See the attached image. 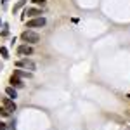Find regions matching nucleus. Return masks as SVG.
<instances>
[{
  "mask_svg": "<svg viewBox=\"0 0 130 130\" xmlns=\"http://www.w3.org/2000/svg\"><path fill=\"white\" fill-rule=\"evenodd\" d=\"M14 75H16V76H19V78H31V71H21V70H16V71H14Z\"/></svg>",
  "mask_w": 130,
  "mask_h": 130,
  "instance_id": "obj_8",
  "label": "nucleus"
},
{
  "mask_svg": "<svg viewBox=\"0 0 130 130\" xmlns=\"http://www.w3.org/2000/svg\"><path fill=\"white\" fill-rule=\"evenodd\" d=\"M26 2H28V0H19V2H18V4L14 5V12H18L21 7H24V5H26Z\"/></svg>",
  "mask_w": 130,
  "mask_h": 130,
  "instance_id": "obj_10",
  "label": "nucleus"
},
{
  "mask_svg": "<svg viewBox=\"0 0 130 130\" xmlns=\"http://www.w3.org/2000/svg\"><path fill=\"white\" fill-rule=\"evenodd\" d=\"M0 23H2V21H0Z\"/></svg>",
  "mask_w": 130,
  "mask_h": 130,
  "instance_id": "obj_15",
  "label": "nucleus"
},
{
  "mask_svg": "<svg viewBox=\"0 0 130 130\" xmlns=\"http://www.w3.org/2000/svg\"><path fill=\"white\" fill-rule=\"evenodd\" d=\"M2 102H4V108L9 111V113L16 111V104H14V101L10 99V97H4V99H2Z\"/></svg>",
  "mask_w": 130,
  "mask_h": 130,
  "instance_id": "obj_5",
  "label": "nucleus"
},
{
  "mask_svg": "<svg viewBox=\"0 0 130 130\" xmlns=\"http://www.w3.org/2000/svg\"><path fill=\"white\" fill-rule=\"evenodd\" d=\"M18 54H19V56H30V54H33V49H31L28 43H26V45H19V47H18Z\"/></svg>",
  "mask_w": 130,
  "mask_h": 130,
  "instance_id": "obj_6",
  "label": "nucleus"
},
{
  "mask_svg": "<svg viewBox=\"0 0 130 130\" xmlns=\"http://www.w3.org/2000/svg\"><path fill=\"white\" fill-rule=\"evenodd\" d=\"M7 2H9V0H2V5L5 7V5H7Z\"/></svg>",
  "mask_w": 130,
  "mask_h": 130,
  "instance_id": "obj_14",
  "label": "nucleus"
},
{
  "mask_svg": "<svg viewBox=\"0 0 130 130\" xmlns=\"http://www.w3.org/2000/svg\"><path fill=\"white\" fill-rule=\"evenodd\" d=\"M33 4H37V5H43L45 4V0H31Z\"/></svg>",
  "mask_w": 130,
  "mask_h": 130,
  "instance_id": "obj_13",
  "label": "nucleus"
},
{
  "mask_svg": "<svg viewBox=\"0 0 130 130\" xmlns=\"http://www.w3.org/2000/svg\"><path fill=\"white\" fill-rule=\"evenodd\" d=\"M38 14H42V10L37 9V7L24 9V12H23V19H26V18H35V16H38Z\"/></svg>",
  "mask_w": 130,
  "mask_h": 130,
  "instance_id": "obj_3",
  "label": "nucleus"
},
{
  "mask_svg": "<svg viewBox=\"0 0 130 130\" xmlns=\"http://www.w3.org/2000/svg\"><path fill=\"white\" fill-rule=\"evenodd\" d=\"M0 56H2L4 59H7V57H9V52H7L5 47H0Z\"/></svg>",
  "mask_w": 130,
  "mask_h": 130,
  "instance_id": "obj_11",
  "label": "nucleus"
},
{
  "mask_svg": "<svg viewBox=\"0 0 130 130\" xmlns=\"http://www.w3.org/2000/svg\"><path fill=\"white\" fill-rule=\"evenodd\" d=\"M45 18H35V19L28 21V28H40V26H45Z\"/></svg>",
  "mask_w": 130,
  "mask_h": 130,
  "instance_id": "obj_4",
  "label": "nucleus"
},
{
  "mask_svg": "<svg viewBox=\"0 0 130 130\" xmlns=\"http://www.w3.org/2000/svg\"><path fill=\"white\" fill-rule=\"evenodd\" d=\"M16 66H18V68H24V70H30V71L37 70V64H35L33 61H30V59H21V61H18V62H16Z\"/></svg>",
  "mask_w": 130,
  "mask_h": 130,
  "instance_id": "obj_2",
  "label": "nucleus"
},
{
  "mask_svg": "<svg viewBox=\"0 0 130 130\" xmlns=\"http://www.w3.org/2000/svg\"><path fill=\"white\" fill-rule=\"evenodd\" d=\"M21 38L24 42H28V43H38V42H40V35L35 33V31H31V30H28V31H24V33L21 35Z\"/></svg>",
  "mask_w": 130,
  "mask_h": 130,
  "instance_id": "obj_1",
  "label": "nucleus"
},
{
  "mask_svg": "<svg viewBox=\"0 0 130 130\" xmlns=\"http://www.w3.org/2000/svg\"><path fill=\"white\" fill-rule=\"evenodd\" d=\"M5 94L9 95L10 99H16V97H18V92H16L14 87H7V89H5Z\"/></svg>",
  "mask_w": 130,
  "mask_h": 130,
  "instance_id": "obj_9",
  "label": "nucleus"
},
{
  "mask_svg": "<svg viewBox=\"0 0 130 130\" xmlns=\"http://www.w3.org/2000/svg\"><path fill=\"white\" fill-rule=\"evenodd\" d=\"M128 97H130V95H128Z\"/></svg>",
  "mask_w": 130,
  "mask_h": 130,
  "instance_id": "obj_16",
  "label": "nucleus"
},
{
  "mask_svg": "<svg viewBox=\"0 0 130 130\" xmlns=\"http://www.w3.org/2000/svg\"><path fill=\"white\" fill-rule=\"evenodd\" d=\"M24 83L19 80V76H16V75H12L10 76V87H14V89H21Z\"/></svg>",
  "mask_w": 130,
  "mask_h": 130,
  "instance_id": "obj_7",
  "label": "nucleus"
},
{
  "mask_svg": "<svg viewBox=\"0 0 130 130\" xmlns=\"http://www.w3.org/2000/svg\"><path fill=\"white\" fill-rule=\"evenodd\" d=\"M10 113L7 109H5V108H0V116H4V118H5V116H9Z\"/></svg>",
  "mask_w": 130,
  "mask_h": 130,
  "instance_id": "obj_12",
  "label": "nucleus"
}]
</instances>
